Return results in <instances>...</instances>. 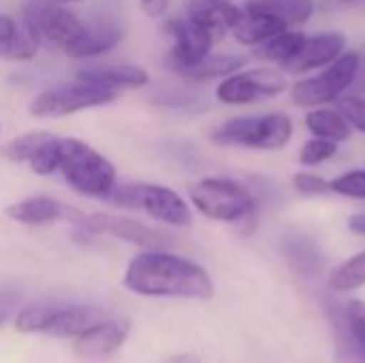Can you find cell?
Masks as SVG:
<instances>
[{
  "instance_id": "obj_1",
  "label": "cell",
  "mask_w": 365,
  "mask_h": 363,
  "mask_svg": "<svg viewBox=\"0 0 365 363\" xmlns=\"http://www.w3.org/2000/svg\"><path fill=\"white\" fill-rule=\"evenodd\" d=\"M122 282L143 297L210 300L214 295V280L205 267L167 250L139 252L130 259Z\"/></svg>"
},
{
  "instance_id": "obj_2",
  "label": "cell",
  "mask_w": 365,
  "mask_h": 363,
  "mask_svg": "<svg viewBox=\"0 0 365 363\" xmlns=\"http://www.w3.org/2000/svg\"><path fill=\"white\" fill-rule=\"evenodd\" d=\"M58 171L73 190L94 199H107L118 184L113 165L92 145L75 137L60 139Z\"/></svg>"
},
{
  "instance_id": "obj_3",
  "label": "cell",
  "mask_w": 365,
  "mask_h": 363,
  "mask_svg": "<svg viewBox=\"0 0 365 363\" xmlns=\"http://www.w3.org/2000/svg\"><path fill=\"white\" fill-rule=\"evenodd\" d=\"M295 133L293 118L282 111L263 116H240L222 122L212 131V141L222 148L250 150H282L291 143Z\"/></svg>"
},
{
  "instance_id": "obj_4",
  "label": "cell",
  "mask_w": 365,
  "mask_h": 363,
  "mask_svg": "<svg viewBox=\"0 0 365 363\" xmlns=\"http://www.w3.org/2000/svg\"><path fill=\"white\" fill-rule=\"evenodd\" d=\"M361 64L364 56L357 49H346L336 62L321 68V73L297 79L289 88L293 105L310 109L338 103L355 86L361 73Z\"/></svg>"
},
{
  "instance_id": "obj_5",
  "label": "cell",
  "mask_w": 365,
  "mask_h": 363,
  "mask_svg": "<svg viewBox=\"0 0 365 363\" xmlns=\"http://www.w3.org/2000/svg\"><path fill=\"white\" fill-rule=\"evenodd\" d=\"M192 208L216 223H242L255 212L252 193L231 178H201L188 186Z\"/></svg>"
},
{
  "instance_id": "obj_6",
  "label": "cell",
  "mask_w": 365,
  "mask_h": 363,
  "mask_svg": "<svg viewBox=\"0 0 365 363\" xmlns=\"http://www.w3.org/2000/svg\"><path fill=\"white\" fill-rule=\"evenodd\" d=\"M107 199L120 208L143 210L154 220L171 227L184 229L192 225V210L186 199L163 184H115Z\"/></svg>"
},
{
  "instance_id": "obj_7",
  "label": "cell",
  "mask_w": 365,
  "mask_h": 363,
  "mask_svg": "<svg viewBox=\"0 0 365 363\" xmlns=\"http://www.w3.org/2000/svg\"><path fill=\"white\" fill-rule=\"evenodd\" d=\"M289 75L272 64L242 68L220 79L216 98L222 105H252L261 98H274L289 90Z\"/></svg>"
},
{
  "instance_id": "obj_8",
  "label": "cell",
  "mask_w": 365,
  "mask_h": 363,
  "mask_svg": "<svg viewBox=\"0 0 365 363\" xmlns=\"http://www.w3.org/2000/svg\"><path fill=\"white\" fill-rule=\"evenodd\" d=\"M115 98V90L79 79L77 83H58L36 94L30 103V113L36 118H62L83 109L109 105Z\"/></svg>"
},
{
  "instance_id": "obj_9",
  "label": "cell",
  "mask_w": 365,
  "mask_h": 363,
  "mask_svg": "<svg viewBox=\"0 0 365 363\" xmlns=\"http://www.w3.org/2000/svg\"><path fill=\"white\" fill-rule=\"evenodd\" d=\"M21 21L32 30L38 43L60 47L66 51L71 43L83 30V21L68 11L62 2L53 0H30L21 9Z\"/></svg>"
},
{
  "instance_id": "obj_10",
  "label": "cell",
  "mask_w": 365,
  "mask_h": 363,
  "mask_svg": "<svg viewBox=\"0 0 365 363\" xmlns=\"http://www.w3.org/2000/svg\"><path fill=\"white\" fill-rule=\"evenodd\" d=\"M327 319L334 332L338 359L342 363H365V302L338 300L327 302Z\"/></svg>"
},
{
  "instance_id": "obj_11",
  "label": "cell",
  "mask_w": 365,
  "mask_h": 363,
  "mask_svg": "<svg viewBox=\"0 0 365 363\" xmlns=\"http://www.w3.org/2000/svg\"><path fill=\"white\" fill-rule=\"evenodd\" d=\"M81 227L92 233V235H111V237H118L126 244H133V246H139L143 250H167L173 240L158 231V229H152L135 218H128V216H118V214H92V216H86L81 220Z\"/></svg>"
},
{
  "instance_id": "obj_12",
  "label": "cell",
  "mask_w": 365,
  "mask_h": 363,
  "mask_svg": "<svg viewBox=\"0 0 365 363\" xmlns=\"http://www.w3.org/2000/svg\"><path fill=\"white\" fill-rule=\"evenodd\" d=\"M60 139L47 131H30L11 139L2 154L13 163L26 165L36 175H51L58 171Z\"/></svg>"
},
{
  "instance_id": "obj_13",
  "label": "cell",
  "mask_w": 365,
  "mask_h": 363,
  "mask_svg": "<svg viewBox=\"0 0 365 363\" xmlns=\"http://www.w3.org/2000/svg\"><path fill=\"white\" fill-rule=\"evenodd\" d=\"M165 30L173 39L171 49L167 53V64L173 73H180L197 62H201L207 53H212L214 36L192 24L188 17H171L165 21Z\"/></svg>"
},
{
  "instance_id": "obj_14",
  "label": "cell",
  "mask_w": 365,
  "mask_h": 363,
  "mask_svg": "<svg viewBox=\"0 0 365 363\" xmlns=\"http://www.w3.org/2000/svg\"><path fill=\"white\" fill-rule=\"evenodd\" d=\"M124 39V24L111 11H101L90 21H83V30L75 43L66 47L71 58H96L115 49Z\"/></svg>"
},
{
  "instance_id": "obj_15",
  "label": "cell",
  "mask_w": 365,
  "mask_h": 363,
  "mask_svg": "<svg viewBox=\"0 0 365 363\" xmlns=\"http://www.w3.org/2000/svg\"><path fill=\"white\" fill-rule=\"evenodd\" d=\"M346 36L338 30H327V32H317V34H306L304 45L299 51L282 66L287 75H306L312 71H321L336 62L344 51H346Z\"/></svg>"
},
{
  "instance_id": "obj_16",
  "label": "cell",
  "mask_w": 365,
  "mask_h": 363,
  "mask_svg": "<svg viewBox=\"0 0 365 363\" xmlns=\"http://www.w3.org/2000/svg\"><path fill=\"white\" fill-rule=\"evenodd\" d=\"M6 218L19 223V225H32V227H38V225H51V223H58V220H66V223H77L81 225V220L86 218L79 210L58 201V199H51V197H28V199H21L13 205H9L4 210Z\"/></svg>"
},
{
  "instance_id": "obj_17",
  "label": "cell",
  "mask_w": 365,
  "mask_h": 363,
  "mask_svg": "<svg viewBox=\"0 0 365 363\" xmlns=\"http://www.w3.org/2000/svg\"><path fill=\"white\" fill-rule=\"evenodd\" d=\"M186 17L210 32L216 41L233 30L242 17V6L233 4V0H190L186 6Z\"/></svg>"
},
{
  "instance_id": "obj_18",
  "label": "cell",
  "mask_w": 365,
  "mask_h": 363,
  "mask_svg": "<svg viewBox=\"0 0 365 363\" xmlns=\"http://www.w3.org/2000/svg\"><path fill=\"white\" fill-rule=\"evenodd\" d=\"M130 323L120 319H103L86 334L75 338V349L83 357H107L113 355L128 338Z\"/></svg>"
},
{
  "instance_id": "obj_19",
  "label": "cell",
  "mask_w": 365,
  "mask_h": 363,
  "mask_svg": "<svg viewBox=\"0 0 365 363\" xmlns=\"http://www.w3.org/2000/svg\"><path fill=\"white\" fill-rule=\"evenodd\" d=\"M77 79L96 83L109 90L120 88H143L150 81V75L145 68L124 62H103V64H86L77 71Z\"/></svg>"
},
{
  "instance_id": "obj_20",
  "label": "cell",
  "mask_w": 365,
  "mask_h": 363,
  "mask_svg": "<svg viewBox=\"0 0 365 363\" xmlns=\"http://www.w3.org/2000/svg\"><path fill=\"white\" fill-rule=\"evenodd\" d=\"M107 319L105 310L94 306H56L49 325L45 327V336L53 338H79L90 327Z\"/></svg>"
},
{
  "instance_id": "obj_21",
  "label": "cell",
  "mask_w": 365,
  "mask_h": 363,
  "mask_svg": "<svg viewBox=\"0 0 365 363\" xmlns=\"http://www.w3.org/2000/svg\"><path fill=\"white\" fill-rule=\"evenodd\" d=\"M284 28H289V26L280 17H276L274 13L242 4V17L233 26L231 34L240 45L259 47L261 43H265L274 34L282 32Z\"/></svg>"
},
{
  "instance_id": "obj_22",
  "label": "cell",
  "mask_w": 365,
  "mask_h": 363,
  "mask_svg": "<svg viewBox=\"0 0 365 363\" xmlns=\"http://www.w3.org/2000/svg\"><path fill=\"white\" fill-rule=\"evenodd\" d=\"M304 122L312 137L329 139L336 143H344L353 135V128L346 122V118L340 113L338 107H331V105L310 107L304 116Z\"/></svg>"
},
{
  "instance_id": "obj_23",
  "label": "cell",
  "mask_w": 365,
  "mask_h": 363,
  "mask_svg": "<svg viewBox=\"0 0 365 363\" xmlns=\"http://www.w3.org/2000/svg\"><path fill=\"white\" fill-rule=\"evenodd\" d=\"M304 41H306L304 32H299L295 28H284L282 32L274 34L265 43L255 47V58L265 64H274V66L282 68L299 51Z\"/></svg>"
},
{
  "instance_id": "obj_24",
  "label": "cell",
  "mask_w": 365,
  "mask_h": 363,
  "mask_svg": "<svg viewBox=\"0 0 365 363\" xmlns=\"http://www.w3.org/2000/svg\"><path fill=\"white\" fill-rule=\"evenodd\" d=\"M246 64H248V58L240 53H207L201 62L180 71L178 75L190 81H210V79H222L235 71H242Z\"/></svg>"
},
{
  "instance_id": "obj_25",
  "label": "cell",
  "mask_w": 365,
  "mask_h": 363,
  "mask_svg": "<svg viewBox=\"0 0 365 363\" xmlns=\"http://www.w3.org/2000/svg\"><path fill=\"white\" fill-rule=\"evenodd\" d=\"M244 6L269 11L276 17H280L289 28L304 26L306 21L312 19V15L317 11L314 0H246Z\"/></svg>"
},
{
  "instance_id": "obj_26",
  "label": "cell",
  "mask_w": 365,
  "mask_h": 363,
  "mask_svg": "<svg viewBox=\"0 0 365 363\" xmlns=\"http://www.w3.org/2000/svg\"><path fill=\"white\" fill-rule=\"evenodd\" d=\"M329 287L336 293H351L365 287V250L349 257L331 272Z\"/></svg>"
},
{
  "instance_id": "obj_27",
  "label": "cell",
  "mask_w": 365,
  "mask_h": 363,
  "mask_svg": "<svg viewBox=\"0 0 365 363\" xmlns=\"http://www.w3.org/2000/svg\"><path fill=\"white\" fill-rule=\"evenodd\" d=\"M38 39L32 34V30L24 24L17 21V28L13 30V34L0 45V58L6 60H32L38 51Z\"/></svg>"
},
{
  "instance_id": "obj_28",
  "label": "cell",
  "mask_w": 365,
  "mask_h": 363,
  "mask_svg": "<svg viewBox=\"0 0 365 363\" xmlns=\"http://www.w3.org/2000/svg\"><path fill=\"white\" fill-rule=\"evenodd\" d=\"M58 304H30L21 308L15 317V327L19 334H45V327L51 321V315Z\"/></svg>"
},
{
  "instance_id": "obj_29",
  "label": "cell",
  "mask_w": 365,
  "mask_h": 363,
  "mask_svg": "<svg viewBox=\"0 0 365 363\" xmlns=\"http://www.w3.org/2000/svg\"><path fill=\"white\" fill-rule=\"evenodd\" d=\"M338 145L336 141L329 139H321V137H312L308 139L297 154V160L302 167H321L325 163H329L331 158H336L338 154Z\"/></svg>"
},
{
  "instance_id": "obj_30",
  "label": "cell",
  "mask_w": 365,
  "mask_h": 363,
  "mask_svg": "<svg viewBox=\"0 0 365 363\" xmlns=\"http://www.w3.org/2000/svg\"><path fill=\"white\" fill-rule=\"evenodd\" d=\"M331 182V195H340L346 199L365 201V169H351L340 173Z\"/></svg>"
},
{
  "instance_id": "obj_31",
  "label": "cell",
  "mask_w": 365,
  "mask_h": 363,
  "mask_svg": "<svg viewBox=\"0 0 365 363\" xmlns=\"http://www.w3.org/2000/svg\"><path fill=\"white\" fill-rule=\"evenodd\" d=\"M291 184L304 197H327V195H331V182L323 175H317V173L299 171L291 178Z\"/></svg>"
},
{
  "instance_id": "obj_32",
  "label": "cell",
  "mask_w": 365,
  "mask_h": 363,
  "mask_svg": "<svg viewBox=\"0 0 365 363\" xmlns=\"http://www.w3.org/2000/svg\"><path fill=\"white\" fill-rule=\"evenodd\" d=\"M336 107L340 109V113L346 118V122L351 124L353 131H359L365 135V96L361 94H344Z\"/></svg>"
},
{
  "instance_id": "obj_33",
  "label": "cell",
  "mask_w": 365,
  "mask_h": 363,
  "mask_svg": "<svg viewBox=\"0 0 365 363\" xmlns=\"http://www.w3.org/2000/svg\"><path fill=\"white\" fill-rule=\"evenodd\" d=\"M19 293L13 289H0V327L13 317V312L19 306Z\"/></svg>"
},
{
  "instance_id": "obj_34",
  "label": "cell",
  "mask_w": 365,
  "mask_h": 363,
  "mask_svg": "<svg viewBox=\"0 0 365 363\" xmlns=\"http://www.w3.org/2000/svg\"><path fill=\"white\" fill-rule=\"evenodd\" d=\"M169 4H171V0H141V9L150 17H160L169 9Z\"/></svg>"
},
{
  "instance_id": "obj_35",
  "label": "cell",
  "mask_w": 365,
  "mask_h": 363,
  "mask_svg": "<svg viewBox=\"0 0 365 363\" xmlns=\"http://www.w3.org/2000/svg\"><path fill=\"white\" fill-rule=\"evenodd\" d=\"M349 229L355 235H365V212H357L349 218Z\"/></svg>"
},
{
  "instance_id": "obj_36",
  "label": "cell",
  "mask_w": 365,
  "mask_h": 363,
  "mask_svg": "<svg viewBox=\"0 0 365 363\" xmlns=\"http://www.w3.org/2000/svg\"><path fill=\"white\" fill-rule=\"evenodd\" d=\"M160 363H201V357L195 353H175V355L165 357Z\"/></svg>"
},
{
  "instance_id": "obj_37",
  "label": "cell",
  "mask_w": 365,
  "mask_h": 363,
  "mask_svg": "<svg viewBox=\"0 0 365 363\" xmlns=\"http://www.w3.org/2000/svg\"><path fill=\"white\" fill-rule=\"evenodd\" d=\"M53 2H62V4H71V2H81V0H53Z\"/></svg>"
},
{
  "instance_id": "obj_38",
  "label": "cell",
  "mask_w": 365,
  "mask_h": 363,
  "mask_svg": "<svg viewBox=\"0 0 365 363\" xmlns=\"http://www.w3.org/2000/svg\"><path fill=\"white\" fill-rule=\"evenodd\" d=\"M0 135H2V128H0Z\"/></svg>"
}]
</instances>
